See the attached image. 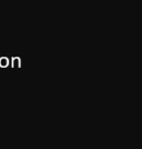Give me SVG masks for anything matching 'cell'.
I'll return each instance as SVG.
<instances>
[{
  "mask_svg": "<svg viewBox=\"0 0 142 149\" xmlns=\"http://www.w3.org/2000/svg\"><path fill=\"white\" fill-rule=\"evenodd\" d=\"M9 66V59L7 57H1L0 58V67L1 68H6Z\"/></svg>",
  "mask_w": 142,
  "mask_h": 149,
  "instance_id": "6da1fadb",
  "label": "cell"
},
{
  "mask_svg": "<svg viewBox=\"0 0 142 149\" xmlns=\"http://www.w3.org/2000/svg\"><path fill=\"white\" fill-rule=\"evenodd\" d=\"M11 66L12 67H20V59L17 58V57H15L11 59Z\"/></svg>",
  "mask_w": 142,
  "mask_h": 149,
  "instance_id": "7a4b0ae2",
  "label": "cell"
}]
</instances>
